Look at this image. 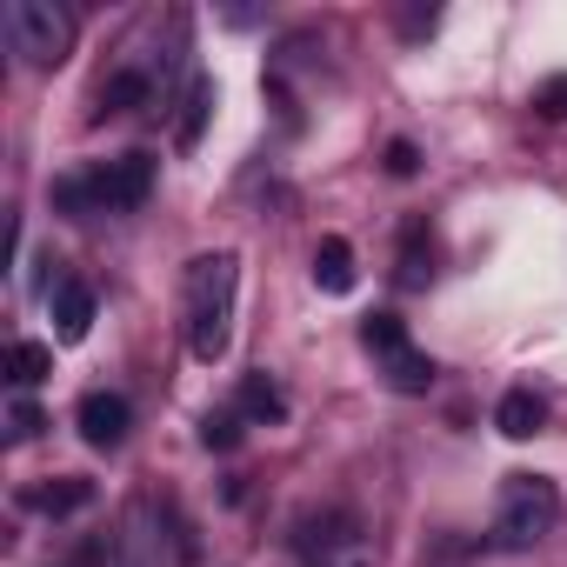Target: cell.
<instances>
[{
	"mask_svg": "<svg viewBox=\"0 0 567 567\" xmlns=\"http://www.w3.org/2000/svg\"><path fill=\"white\" fill-rule=\"evenodd\" d=\"M534 114H540V121H567V74H547V81L534 87Z\"/></svg>",
	"mask_w": 567,
	"mask_h": 567,
	"instance_id": "obj_18",
	"label": "cell"
},
{
	"mask_svg": "<svg viewBox=\"0 0 567 567\" xmlns=\"http://www.w3.org/2000/svg\"><path fill=\"white\" fill-rule=\"evenodd\" d=\"M361 348L374 354V374H381L394 394H427V388H434V361L414 348V334H408L401 315H368V321H361Z\"/></svg>",
	"mask_w": 567,
	"mask_h": 567,
	"instance_id": "obj_4",
	"label": "cell"
},
{
	"mask_svg": "<svg viewBox=\"0 0 567 567\" xmlns=\"http://www.w3.org/2000/svg\"><path fill=\"white\" fill-rule=\"evenodd\" d=\"M48 308H54V334H61V341H87V328H94V288H87V280L54 274Z\"/></svg>",
	"mask_w": 567,
	"mask_h": 567,
	"instance_id": "obj_7",
	"label": "cell"
},
{
	"mask_svg": "<svg viewBox=\"0 0 567 567\" xmlns=\"http://www.w3.org/2000/svg\"><path fill=\"white\" fill-rule=\"evenodd\" d=\"M560 520V487L547 474H507L501 481V501H494V520H487V547L501 554H534Z\"/></svg>",
	"mask_w": 567,
	"mask_h": 567,
	"instance_id": "obj_2",
	"label": "cell"
},
{
	"mask_svg": "<svg viewBox=\"0 0 567 567\" xmlns=\"http://www.w3.org/2000/svg\"><path fill=\"white\" fill-rule=\"evenodd\" d=\"M74 427H81V441H87V447L114 454V447L127 441V427H134V408H127L121 394L94 388V394H81V408H74Z\"/></svg>",
	"mask_w": 567,
	"mask_h": 567,
	"instance_id": "obj_6",
	"label": "cell"
},
{
	"mask_svg": "<svg viewBox=\"0 0 567 567\" xmlns=\"http://www.w3.org/2000/svg\"><path fill=\"white\" fill-rule=\"evenodd\" d=\"M494 427H501L507 441H534V434L547 427L540 394H534V388H507V394H501V408H494Z\"/></svg>",
	"mask_w": 567,
	"mask_h": 567,
	"instance_id": "obj_9",
	"label": "cell"
},
{
	"mask_svg": "<svg viewBox=\"0 0 567 567\" xmlns=\"http://www.w3.org/2000/svg\"><path fill=\"white\" fill-rule=\"evenodd\" d=\"M234 295H240V254L187 260V348L194 361H227L234 348Z\"/></svg>",
	"mask_w": 567,
	"mask_h": 567,
	"instance_id": "obj_1",
	"label": "cell"
},
{
	"mask_svg": "<svg viewBox=\"0 0 567 567\" xmlns=\"http://www.w3.org/2000/svg\"><path fill=\"white\" fill-rule=\"evenodd\" d=\"M240 408H214V414H200V447H214V454H234L240 447Z\"/></svg>",
	"mask_w": 567,
	"mask_h": 567,
	"instance_id": "obj_17",
	"label": "cell"
},
{
	"mask_svg": "<svg viewBox=\"0 0 567 567\" xmlns=\"http://www.w3.org/2000/svg\"><path fill=\"white\" fill-rule=\"evenodd\" d=\"M388 174L394 181H414L421 174V147L414 141H388Z\"/></svg>",
	"mask_w": 567,
	"mask_h": 567,
	"instance_id": "obj_20",
	"label": "cell"
},
{
	"mask_svg": "<svg viewBox=\"0 0 567 567\" xmlns=\"http://www.w3.org/2000/svg\"><path fill=\"white\" fill-rule=\"evenodd\" d=\"M0 34H8V54H21L28 68H61L74 48V14L54 0H8Z\"/></svg>",
	"mask_w": 567,
	"mask_h": 567,
	"instance_id": "obj_3",
	"label": "cell"
},
{
	"mask_svg": "<svg viewBox=\"0 0 567 567\" xmlns=\"http://www.w3.org/2000/svg\"><path fill=\"white\" fill-rule=\"evenodd\" d=\"M54 207H61V214H74V220H94V214H101L94 167H87V174H61V181H54Z\"/></svg>",
	"mask_w": 567,
	"mask_h": 567,
	"instance_id": "obj_16",
	"label": "cell"
},
{
	"mask_svg": "<svg viewBox=\"0 0 567 567\" xmlns=\"http://www.w3.org/2000/svg\"><path fill=\"white\" fill-rule=\"evenodd\" d=\"M207 114H214V81L194 74V81H187V101H181V121H174V147H194L200 127H207Z\"/></svg>",
	"mask_w": 567,
	"mask_h": 567,
	"instance_id": "obj_14",
	"label": "cell"
},
{
	"mask_svg": "<svg viewBox=\"0 0 567 567\" xmlns=\"http://www.w3.org/2000/svg\"><path fill=\"white\" fill-rule=\"evenodd\" d=\"M234 408H240V421H260V427H280V421H288V394H280L267 374H247L240 394H234Z\"/></svg>",
	"mask_w": 567,
	"mask_h": 567,
	"instance_id": "obj_12",
	"label": "cell"
},
{
	"mask_svg": "<svg viewBox=\"0 0 567 567\" xmlns=\"http://www.w3.org/2000/svg\"><path fill=\"white\" fill-rule=\"evenodd\" d=\"M394 280H401V288H427V280H434V234H427V220H414V227L401 234Z\"/></svg>",
	"mask_w": 567,
	"mask_h": 567,
	"instance_id": "obj_11",
	"label": "cell"
},
{
	"mask_svg": "<svg viewBox=\"0 0 567 567\" xmlns=\"http://www.w3.org/2000/svg\"><path fill=\"white\" fill-rule=\"evenodd\" d=\"M41 427H48V414H41V408H34V401H28V394H21V401H14V408H8V434H14V441H34V434H41Z\"/></svg>",
	"mask_w": 567,
	"mask_h": 567,
	"instance_id": "obj_19",
	"label": "cell"
},
{
	"mask_svg": "<svg viewBox=\"0 0 567 567\" xmlns=\"http://www.w3.org/2000/svg\"><path fill=\"white\" fill-rule=\"evenodd\" d=\"M94 187H101V214H134V207H147V194H154V154H147V147H127V154L101 161V167H94Z\"/></svg>",
	"mask_w": 567,
	"mask_h": 567,
	"instance_id": "obj_5",
	"label": "cell"
},
{
	"mask_svg": "<svg viewBox=\"0 0 567 567\" xmlns=\"http://www.w3.org/2000/svg\"><path fill=\"white\" fill-rule=\"evenodd\" d=\"M147 101H154V81H147L141 68H121V74L101 81V114H134V107H147Z\"/></svg>",
	"mask_w": 567,
	"mask_h": 567,
	"instance_id": "obj_13",
	"label": "cell"
},
{
	"mask_svg": "<svg viewBox=\"0 0 567 567\" xmlns=\"http://www.w3.org/2000/svg\"><path fill=\"white\" fill-rule=\"evenodd\" d=\"M48 374H54V348H48V341H14V348H8V381H14L21 394L41 388Z\"/></svg>",
	"mask_w": 567,
	"mask_h": 567,
	"instance_id": "obj_15",
	"label": "cell"
},
{
	"mask_svg": "<svg viewBox=\"0 0 567 567\" xmlns=\"http://www.w3.org/2000/svg\"><path fill=\"white\" fill-rule=\"evenodd\" d=\"M354 567H368V560H354Z\"/></svg>",
	"mask_w": 567,
	"mask_h": 567,
	"instance_id": "obj_21",
	"label": "cell"
},
{
	"mask_svg": "<svg viewBox=\"0 0 567 567\" xmlns=\"http://www.w3.org/2000/svg\"><path fill=\"white\" fill-rule=\"evenodd\" d=\"M87 501H94V481H81V474L41 481V487H28V494H21V507H34V514H48V520H68V514H81Z\"/></svg>",
	"mask_w": 567,
	"mask_h": 567,
	"instance_id": "obj_8",
	"label": "cell"
},
{
	"mask_svg": "<svg viewBox=\"0 0 567 567\" xmlns=\"http://www.w3.org/2000/svg\"><path fill=\"white\" fill-rule=\"evenodd\" d=\"M315 288H321V295H354V247H348L341 234H328V240L315 247Z\"/></svg>",
	"mask_w": 567,
	"mask_h": 567,
	"instance_id": "obj_10",
	"label": "cell"
}]
</instances>
